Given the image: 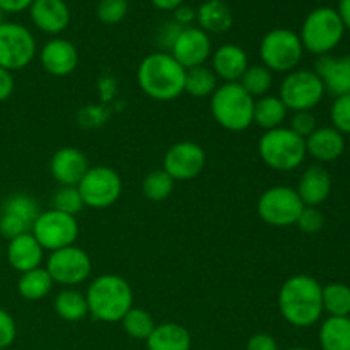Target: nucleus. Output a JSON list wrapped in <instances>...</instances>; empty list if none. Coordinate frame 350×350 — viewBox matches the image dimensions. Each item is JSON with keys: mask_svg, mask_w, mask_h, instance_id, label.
I'll list each match as a JSON object with an SVG mask.
<instances>
[{"mask_svg": "<svg viewBox=\"0 0 350 350\" xmlns=\"http://www.w3.org/2000/svg\"><path fill=\"white\" fill-rule=\"evenodd\" d=\"M323 287L310 275H294L282 284L279 291L280 314L287 323L306 328L317 323L323 314Z\"/></svg>", "mask_w": 350, "mask_h": 350, "instance_id": "obj_1", "label": "nucleus"}, {"mask_svg": "<svg viewBox=\"0 0 350 350\" xmlns=\"http://www.w3.org/2000/svg\"><path fill=\"white\" fill-rule=\"evenodd\" d=\"M185 68L167 51L150 53L140 62L137 82L156 101H173L185 92Z\"/></svg>", "mask_w": 350, "mask_h": 350, "instance_id": "obj_2", "label": "nucleus"}, {"mask_svg": "<svg viewBox=\"0 0 350 350\" xmlns=\"http://www.w3.org/2000/svg\"><path fill=\"white\" fill-rule=\"evenodd\" d=\"M85 299L94 320L116 323L133 308V291L123 277L106 273L92 280Z\"/></svg>", "mask_w": 350, "mask_h": 350, "instance_id": "obj_3", "label": "nucleus"}, {"mask_svg": "<svg viewBox=\"0 0 350 350\" xmlns=\"http://www.w3.org/2000/svg\"><path fill=\"white\" fill-rule=\"evenodd\" d=\"M255 99L239 82H224L211 96V111L215 122L229 132H243L253 125Z\"/></svg>", "mask_w": 350, "mask_h": 350, "instance_id": "obj_4", "label": "nucleus"}, {"mask_svg": "<svg viewBox=\"0 0 350 350\" xmlns=\"http://www.w3.org/2000/svg\"><path fill=\"white\" fill-rule=\"evenodd\" d=\"M258 154L263 163L275 171H293L306 159V140L291 129L267 130L258 142Z\"/></svg>", "mask_w": 350, "mask_h": 350, "instance_id": "obj_5", "label": "nucleus"}, {"mask_svg": "<svg viewBox=\"0 0 350 350\" xmlns=\"http://www.w3.org/2000/svg\"><path fill=\"white\" fill-rule=\"evenodd\" d=\"M344 33L345 27L337 9L318 7V9L311 10L304 19L299 38L304 50L321 57L338 46Z\"/></svg>", "mask_w": 350, "mask_h": 350, "instance_id": "obj_6", "label": "nucleus"}, {"mask_svg": "<svg viewBox=\"0 0 350 350\" xmlns=\"http://www.w3.org/2000/svg\"><path fill=\"white\" fill-rule=\"evenodd\" d=\"M304 48L299 34L293 29L277 27L267 33L260 43V58L270 72H289L296 70L299 62L303 60Z\"/></svg>", "mask_w": 350, "mask_h": 350, "instance_id": "obj_7", "label": "nucleus"}, {"mask_svg": "<svg viewBox=\"0 0 350 350\" xmlns=\"http://www.w3.org/2000/svg\"><path fill=\"white\" fill-rule=\"evenodd\" d=\"M325 88L321 79L314 70L296 68L289 72L280 84L279 98L287 109L297 111H311V108L323 99Z\"/></svg>", "mask_w": 350, "mask_h": 350, "instance_id": "obj_8", "label": "nucleus"}, {"mask_svg": "<svg viewBox=\"0 0 350 350\" xmlns=\"http://www.w3.org/2000/svg\"><path fill=\"white\" fill-rule=\"evenodd\" d=\"M31 234L43 250H48L50 253L57 252L75 245L79 238V222L74 215L50 208L38 215L31 228Z\"/></svg>", "mask_w": 350, "mask_h": 350, "instance_id": "obj_9", "label": "nucleus"}, {"mask_svg": "<svg viewBox=\"0 0 350 350\" xmlns=\"http://www.w3.org/2000/svg\"><path fill=\"white\" fill-rule=\"evenodd\" d=\"M304 204L297 191L291 187H272L265 190L256 204V211L263 222L275 228L296 224L299 214L303 212Z\"/></svg>", "mask_w": 350, "mask_h": 350, "instance_id": "obj_10", "label": "nucleus"}, {"mask_svg": "<svg viewBox=\"0 0 350 350\" xmlns=\"http://www.w3.org/2000/svg\"><path fill=\"white\" fill-rule=\"evenodd\" d=\"M77 188L85 207L101 211V208H108L118 202L123 183L120 174L113 167L94 166L89 167Z\"/></svg>", "mask_w": 350, "mask_h": 350, "instance_id": "obj_11", "label": "nucleus"}, {"mask_svg": "<svg viewBox=\"0 0 350 350\" xmlns=\"http://www.w3.org/2000/svg\"><path fill=\"white\" fill-rule=\"evenodd\" d=\"M36 57V40L23 24L3 23L0 26V67L9 72L27 67Z\"/></svg>", "mask_w": 350, "mask_h": 350, "instance_id": "obj_12", "label": "nucleus"}, {"mask_svg": "<svg viewBox=\"0 0 350 350\" xmlns=\"http://www.w3.org/2000/svg\"><path fill=\"white\" fill-rule=\"evenodd\" d=\"M46 272L55 284L74 287L89 279L92 262L84 250L72 245L50 253L46 260Z\"/></svg>", "mask_w": 350, "mask_h": 350, "instance_id": "obj_13", "label": "nucleus"}, {"mask_svg": "<svg viewBox=\"0 0 350 350\" xmlns=\"http://www.w3.org/2000/svg\"><path fill=\"white\" fill-rule=\"evenodd\" d=\"M205 163H207V156H205L202 146H198L197 142L185 140V142H178L167 149L163 170L174 181H188L200 176Z\"/></svg>", "mask_w": 350, "mask_h": 350, "instance_id": "obj_14", "label": "nucleus"}, {"mask_svg": "<svg viewBox=\"0 0 350 350\" xmlns=\"http://www.w3.org/2000/svg\"><path fill=\"white\" fill-rule=\"evenodd\" d=\"M174 60L187 70V68L205 65L208 57L212 55L211 38L200 27L188 26L183 27L180 36L174 41L170 51Z\"/></svg>", "mask_w": 350, "mask_h": 350, "instance_id": "obj_15", "label": "nucleus"}, {"mask_svg": "<svg viewBox=\"0 0 350 350\" xmlns=\"http://www.w3.org/2000/svg\"><path fill=\"white\" fill-rule=\"evenodd\" d=\"M88 171V157L75 147H62L51 156L50 173L60 187H77Z\"/></svg>", "mask_w": 350, "mask_h": 350, "instance_id": "obj_16", "label": "nucleus"}, {"mask_svg": "<svg viewBox=\"0 0 350 350\" xmlns=\"http://www.w3.org/2000/svg\"><path fill=\"white\" fill-rule=\"evenodd\" d=\"M41 67L53 77H67L77 68L79 53L74 43L64 38H53L40 51Z\"/></svg>", "mask_w": 350, "mask_h": 350, "instance_id": "obj_17", "label": "nucleus"}, {"mask_svg": "<svg viewBox=\"0 0 350 350\" xmlns=\"http://www.w3.org/2000/svg\"><path fill=\"white\" fill-rule=\"evenodd\" d=\"M314 72L323 82L325 92L335 98L350 94V55L338 58L321 55L317 62Z\"/></svg>", "mask_w": 350, "mask_h": 350, "instance_id": "obj_18", "label": "nucleus"}, {"mask_svg": "<svg viewBox=\"0 0 350 350\" xmlns=\"http://www.w3.org/2000/svg\"><path fill=\"white\" fill-rule=\"evenodd\" d=\"M31 21L44 34H60L70 24V9L64 0H34L29 7Z\"/></svg>", "mask_w": 350, "mask_h": 350, "instance_id": "obj_19", "label": "nucleus"}, {"mask_svg": "<svg viewBox=\"0 0 350 350\" xmlns=\"http://www.w3.org/2000/svg\"><path fill=\"white\" fill-rule=\"evenodd\" d=\"M43 258L44 250L41 248V245L31 232H24V234L10 239L9 246H7V262L19 273L41 267Z\"/></svg>", "mask_w": 350, "mask_h": 350, "instance_id": "obj_20", "label": "nucleus"}, {"mask_svg": "<svg viewBox=\"0 0 350 350\" xmlns=\"http://www.w3.org/2000/svg\"><path fill=\"white\" fill-rule=\"evenodd\" d=\"M250 67L248 55L238 44H222L212 53V70L224 82H239Z\"/></svg>", "mask_w": 350, "mask_h": 350, "instance_id": "obj_21", "label": "nucleus"}, {"mask_svg": "<svg viewBox=\"0 0 350 350\" xmlns=\"http://www.w3.org/2000/svg\"><path fill=\"white\" fill-rule=\"evenodd\" d=\"M306 140V152L320 163H332L345 150V139L334 126L317 129Z\"/></svg>", "mask_w": 350, "mask_h": 350, "instance_id": "obj_22", "label": "nucleus"}, {"mask_svg": "<svg viewBox=\"0 0 350 350\" xmlns=\"http://www.w3.org/2000/svg\"><path fill=\"white\" fill-rule=\"evenodd\" d=\"M296 191L306 207H318L332 191L330 174L323 166H310L301 176Z\"/></svg>", "mask_w": 350, "mask_h": 350, "instance_id": "obj_23", "label": "nucleus"}, {"mask_svg": "<svg viewBox=\"0 0 350 350\" xmlns=\"http://www.w3.org/2000/svg\"><path fill=\"white\" fill-rule=\"evenodd\" d=\"M146 342L149 350H190L191 335L180 323H161Z\"/></svg>", "mask_w": 350, "mask_h": 350, "instance_id": "obj_24", "label": "nucleus"}, {"mask_svg": "<svg viewBox=\"0 0 350 350\" xmlns=\"http://www.w3.org/2000/svg\"><path fill=\"white\" fill-rule=\"evenodd\" d=\"M198 27L205 33L221 34L232 26V12L224 0H207L197 9Z\"/></svg>", "mask_w": 350, "mask_h": 350, "instance_id": "obj_25", "label": "nucleus"}, {"mask_svg": "<svg viewBox=\"0 0 350 350\" xmlns=\"http://www.w3.org/2000/svg\"><path fill=\"white\" fill-rule=\"evenodd\" d=\"M287 111L286 105L279 96H262V98L255 99V106H253V123L267 130L279 129L282 122L286 120Z\"/></svg>", "mask_w": 350, "mask_h": 350, "instance_id": "obj_26", "label": "nucleus"}, {"mask_svg": "<svg viewBox=\"0 0 350 350\" xmlns=\"http://www.w3.org/2000/svg\"><path fill=\"white\" fill-rule=\"evenodd\" d=\"M53 284L55 282L51 280L46 269L38 267L29 272L21 273L19 280H17V293L26 301H41L51 293Z\"/></svg>", "mask_w": 350, "mask_h": 350, "instance_id": "obj_27", "label": "nucleus"}, {"mask_svg": "<svg viewBox=\"0 0 350 350\" xmlns=\"http://www.w3.org/2000/svg\"><path fill=\"white\" fill-rule=\"evenodd\" d=\"M323 350H350V318L330 317L320 328Z\"/></svg>", "mask_w": 350, "mask_h": 350, "instance_id": "obj_28", "label": "nucleus"}, {"mask_svg": "<svg viewBox=\"0 0 350 350\" xmlns=\"http://www.w3.org/2000/svg\"><path fill=\"white\" fill-rule=\"evenodd\" d=\"M55 313L65 321H81L89 314L88 299L85 294L79 293V291L64 289L57 297H55Z\"/></svg>", "mask_w": 350, "mask_h": 350, "instance_id": "obj_29", "label": "nucleus"}, {"mask_svg": "<svg viewBox=\"0 0 350 350\" xmlns=\"http://www.w3.org/2000/svg\"><path fill=\"white\" fill-rule=\"evenodd\" d=\"M217 75L211 67L198 65V67L187 68L185 72V92L193 98H208L215 92L217 85Z\"/></svg>", "mask_w": 350, "mask_h": 350, "instance_id": "obj_30", "label": "nucleus"}, {"mask_svg": "<svg viewBox=\"0 0 350 350\" xmlns=\"http://www.w3.org/2000/svg\"><path fill=\"white\" fill-rule=\"evenodd\" d=\"M2 214H9L12 217H17L19 221H23L27 228H33L34 221L38 219V215L41 214L40 205L34 200L31 195L26 193H14L10 197H7L2 202V207H0Z\"/></svg>", "mask_w": 350, "mask_h": 350, "instance_id": "obj_31", "label": "nucleus"}, {"mask_svg": "<svg viewBox=\"0 0 350 350\" xmlns=\"http://www.w3.org/2000/svg\"><path fill=\"white\" fill-rule=\"evenodd\" d=\"M239 84L243 85L246 92L253 99L262 98L270 91L273 84V72H270L265 65H250L243 77L239 79Z\"/></svg>", "mask_w": 350, "mask_h": 350, "instance_id": "obj_32", "label": "nucleus"}, {"mask_svg": "<svg viewBox=\"0 0 350 350\" xmlns=\"http://www.w3.org/2000/svg\"><path fill=\"white\" fill-rule=\"evenodd\" d=\"M323 311L330 317H349L350 314V287L345 284H328L323 287Z\"/></svg>", "mask_w": 350, "mask_h": 350, "instance_id": "obj_33", "label": "nucleus"}, {"mask_svg": "<svg viewBox=\"0 0 350 350\" xmlns=\"http://www.w3.org/2000/svg\"><path fill=\"white\" fill-rule=\"evenodd\" d=\"M122 325L126 335L135 338V340H147L154 328H156L152 314L149 311L142 310V308H132L122 318Z\"/></svg>", "mask_w": 350, "mask_h": 350, "instance_id": "obj_34", "label": "nucleus"}, {"mask_svg": "<svg viewBox=\"0 0 350 350\" xmlns=\"http://www.w3.org/2000/svg\"><path fill=\"white\" fill-rule=\"evenodd\" d=\"M174 180L164 170L150 171L142 181V191L149 200L163 202L173 193Z\"/></svg>", "mask_w": 350, "mask_h": 350, "instance_id": "obj_35", "label": "nucleus"}, {"mask_svg": "<svg viewBox=\"0 0 350 350\" xmlns=\"http://www.w3.org/2000/svg\"><path fill=\"white\" fill-rule=\"evenodd\" d=\"M51 205L55 211L74 215V217L85 207L77 187H58L51 195Z\"/></svg>", "mask_w": 350, "mask_h": 350, "instance_id": "obj_36", "label": "nucleus"}, {"mask_svg": "<svg viewBox=\"0 0 350 350\" xmlns=\"http://www.w3.org/2000/svg\"><path fill=\"white\" fill-rule=\"evenodd\" d=\"M129 12V2L126 0H99L98 9V19L106 26H115V24L122 23Z\"/></svg>", "mask_w": 350, "mask_h": 350, "instance_id": "obj_37", "label": "nucleus"}, {"mask_svg": "<svg viewBox=\"0 0 350 350\" xmlns=\"http://www.w3.org/2000/svg\"><path fill=\"white\" fill-rule=\"evenodd\" d=\"M330 116L335 130H338L342 135H350V94L335 98Z\"/></svg>", "mask_w": 350, "mask_h": 350, "instance_id": "obj_38", "label": "nucleus"}, {"mask_svg": "<svg viewBox=\"0 0 350 350\" xmlns=\"http://www.w3.org/2000/svg\"><path fill=\"white\" fill-rule=\"evenodd\" d=\"M297 228L301 229L306 234H317L323 229L325 226V217L318 207H306L304 205L303 212L299 214V219H297Z\"/></svg>", "mask_w": 350, "mask_h": 350, "instance_id": "obj_39", "label": "nucleus"}, {"mask_svg": "<svg viewBox=\"0 0 350 350\" xmlns=\"http://www.w3.org/2000/svg\"><path fill=\"white\" fill-rule=\"evenodd\" d=\"M181 29H183V26H180L178 23H174L173 19L166 21V23L161 24L159 29H157L156 43L163 48V51H167V53H170L171 48H173V44H174V41H176V38L180 36Z\"/></svg>", "mask_w": 350, "mask_h": 350, "instance_id": "obj_40", "label": "nucleus"}, {"mask_svg": "<svg viewBox=\"0 0 350 350\" xmlns=\"http://www.w3.org/2000/svg\"><path fill=\"white\" fill-rule=\"evenodd\" d=\"M289 129L296 135L308 139L317 130V118H314V115L311 111H297L294 113L293 120H291Z\"/></svg>", "mask_w": 350, "mask_h": 350, "instance_id": "obj_41", "label": "nucleus"}, {"mask_svg": "<svg viewBox=\"0 0 350 350\" xmlns=\"http://www.w3.org/2000/svg\"><path fill=\"white\" fill-rule=\"evenodd\" d=\"M17 337V327L9 311L0 308V349H7Z\"/></svg>", "mask_w": 350, "mask_h": 350, "instance_id": "obj_42", "label": "nucleus"}, {"mask_svg": "<svg viewBox=\"0 0 350 350\" xmlns=\"http://www.w3.org/2000/svg\"><path fill=\"white\" fill-rule=\"evenodd\" d=\"M246 350H279L277 342L269 334H256L246 344Z\"/></svg>", "mask_w": 350, "mask_h": 350, "instance_id": "obj_43", "label": "nucleus"}, {"mask_svg": "<svg viewBox=\"0 0 350 350\" xmlns=\"http://www.w3.org/2000/svg\"><path fill=\"white\" fill-rule=\"evenodd\" d=\"M14 92V77L12 72L0 67V103L7 101Z\"/></svg>", "mask_w": 350, "mask_h": 350, "instance_id": "obj_44", "label": "nucleus"}, {"mask_svg": "<svg viewBox=\"0 0 350 350\" xmlns=\"http://www.w3.org/2000/svg\"><path fill=\"white\" fill-rule=\"evenodd\" d=\"M173 12H174L173 16L174 23H178L183 27H188L195 19H197V10L191 9V7L188 5H180L178 9H174Z\"/></svg>", "mask_w": 350, "mask_h": 350, "instance_id": "obj_45", "label": "nucleus"}, {"mask_svg": "<svg viewBox=\"0 0 350 350\" xmlns=\"http://www.w3.org/2000/svg\"><path fill=\"white\" fill-rule=\"evenodd\" d=\"M34 0H0V9L3 10V14L10 12V14H17L23 12V10L29 9L31 3Z\"/></svg>", "mask_w": 350, "mask_h": 350, "instance_id": "obj_46", "label": "nucleus"}, {"mask_svg": "<svg viewBox=\"0 0 350 350\" xmlns=\"http://www.w3.org/2000/svg\"><path fill=\"white\" fill-rule=\"evenodd\" d=\"M337 12L340 16L342 23H344L345 29L350 31V0H340Z\"/></svg>", "mask_w": 350, "mask_h": 350, "instance_id": "obj_47", "label": "nucleus"}, {"mask_svg": "<svg viewBox=\"0 0 350 350\" xmlns=\"http://www.w3.org/2000/svg\"><path fill=\"white\" fill-rule=\"evenodd\" d=\"M152 5L159 10H171L173 12L174 9H178L180 5H183L185 0H150Z\"/></svg>", "mask_w": 350, "mask_h": 350, "instance_id": "obj_48", "label": "nucleus"}, {"mask_svg": "<svg viewBox=\"0 0 350 350\" xmlns=\"http://www.w3.org/2000/svg\"><path fill=\"white\" fill-rule=\"evenodd\" d=\"M3 23H5V21H3V10L0 9V26H2Z\"/></svg>", "mask_w": 350, "mask_h": 350, "instance_id": "obj_49", "label": "nucleus"}, {"mask_svg": "<svg viewBox=\"0 0 350 350\" xmlns=\"http://www.w3.org/2000/svg\"><path fill=\"white\" fill-rule=\"evenodd\" d=\"M289 350H308V349H303V347H296V349H289Z\"/></svg>", "mask_w": 350, "mask_h": 350, "instance_id": "obj_50", "label": "nucleus"}, {"mask_svg": "<svg viewBox=\"0 0 350 350\" xmlns=\"http://www.w3.org/2000/svg\"><path fill=\"white\" fill-rule=\"evenodd\" d=\"M0 258H2V250H0Z\"/></svg>", "mask_w": 350, "mask_h": 350, "instance_id": "obj_51", "label": "nucleus"}, {"mask_svg": "<svg viewBox=\"0 0 350 350\" xmlns=\"http://www.w3.org/2000/svg\"><path fill=\"white\" fill-rule=\"evenodd\" d=\"M0 350H5V349H0Z\"/></svg>", "mask_w": 350, "mask_h": 350, "instance_id": "obj_52", "label": "nucleus"}]
</instances>
